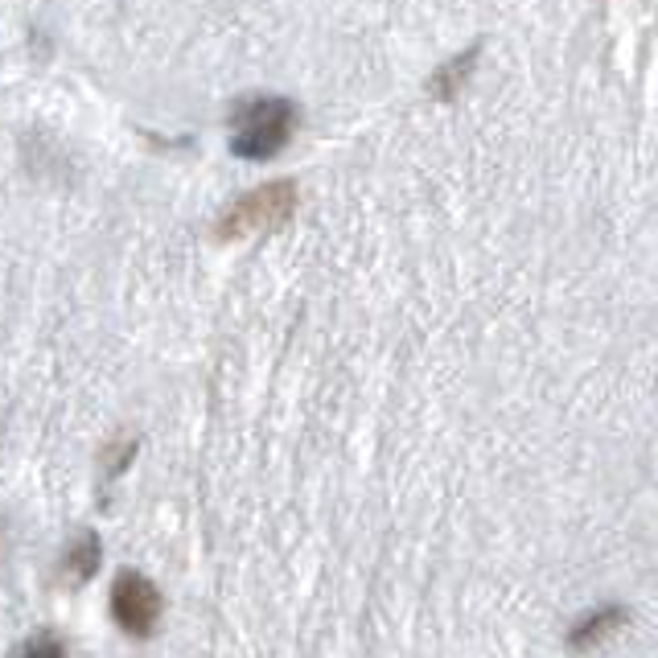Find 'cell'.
<instances>
[{"label": "cell", "mask_w": 658, "mask_h": 658, "mask_svg": "<svg viewBox=\"0 0 658 658\" xmlns=\"http://www.w3.org/2000/svg\"><path fill=\"white\" fill-rule=\"evenodd\" d=\"M17 658H70V642L58 630H33L17 646Z\"/></svg>", "instance_id": "8"}, {"label": "cell", "mask_w": 658, "mask_h": 658, "mask_svg": "<svg viewBox=\"0 0 658 658\" xmlns=\"http://www.w3.org/2000/svg\"><path fill=\"white\" fill-rule=\"evenodd\" d=\"M301 111L284 95H256L230 111V153L239 161H272L293 140Z\"/></svg>", "instance_id": "1"}, {"label": "cell", "mask_w": 658, "mask_h": 658, "mask_svg": "<svg viewBox=\"0 0 658 658\" xmlns=\"http://www.w3.org/2000/svg\"><path fill=\"white\" fill-rule=\"evenodd\" d=\"M478 55H482V46H470V55H458L453 62H444L436 75H432L429 91L441 99V104H449V99H458V91L465 87V79H470L473 62H478Z\"/></svg>", "instance_id": "6"}, {"label": "cell", "mask_w": 658, "mask_h": 658, "mask_svg": "<svg viewBox=\"0 0 658 658\" xmlns=\"http://www.w3.org/2000/svg\"><path fill=\"white\" fill-rule=\"evenodd\" d=\"M626 626H630V605H621V601L592 605V609H585V613L572 621V630H568V646H572L577 655H585V650L605 646L613 634L626 630Z\"/></svg>", "instance_id": "4"}, {"label": "cell", "mask_w": 658, "mask_h": 658, "mask_svg": "<svg viewBox=\"0 0 658 658\" xmlns=\"http://www.w3.org/2000/svg\"><path fill=\"white\" fill-rule=\"evenodd\" d=\"M140 453V441L136 436H116V441L104 444V453H99V473H104V482H116L128 473V465L136 461Z\"/></svg>", "instance_id": "7"}, {"label": "cell", "mask_w": 658, "mask_h": 658, "mask_svg": "<svg viewBox=\"0 0 658 658\" xmlns=\"http://www.w3.org/2000/svg\"><path fill=\"white\" fill-rule=\"evenodd\" d=\"M296 202H301V194H296V181H288V177L247 189L243 198H235L227 210L218 215L215 235L223 243L252 239V235H272V230H281L284 223L296 215Z\"/></svg>", "instance_id": "2"}, {"label": "cell", "mask_w": 658, "mask_h": 658, "mask_svg": "<svg viewBox=\"0 0 658 658\" xmlns=\"http://www.w3.org/2000/svg\"><path fill=\"white\" fill-rule=\"evenodd\" d=\"M111 621L120 626V634H128L132 642H148L157 638L165 621V592L157 589V580L136 572V568H120L111 580Z\"/></svg>", "instance_id": "3"}, {"label": "cell", "mask_w": 658, "mask_h": 658, "mask_svg": "<svg viewBox=\"0 0 658 658\" xmlns=\"http://www.w3.org/2000/svg\"><path fill=\"white\" fill-rule=\"evenodd\" d=\"M99 564H104V543H99V536H95V531H79V536L67 543L58 568H62V577H70L75 585H87V580H95Z\"/></svg>", "instance_id": "5"}]
</instances>
